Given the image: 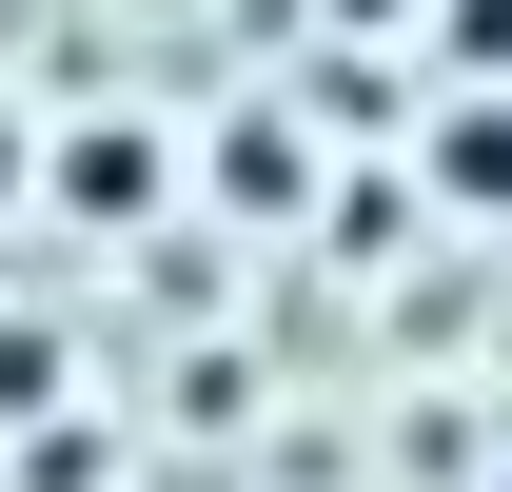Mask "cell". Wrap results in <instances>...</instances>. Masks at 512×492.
I'll use <instances>...</instances> for the list:
<instances>
[{"mask_svg": "<svg viewBox=\"0 0 512 492\" xmlns=\"http://www.w3.org/2000/svg\"><path fill=\"white\" fill-rule=\"evenodd\" d=\"M434 197L453 217H512V99H453L434 119Z\"/></svg>", "mask_w": 512, "mask_h": 492, "instance_id": "1", "label": "cell"}, {"mask_svg": "<svg viewBox=\"0 0 512 492\" xmlns=\"http://www.w3.org/2000/svg\"><path fill=\"white\" fill-rule=\"evenodd\" d=\"M158 197V138H60V217H138Z\"/></svg>", "mask_w": 512, "mask_h": 492, "instance_id": "2", "label": "cell"}, {"mask_svg": "<svg viewBox=\"0 0 512 492\" xmlns=\"http://www.w3.org/2000/svg\"><path fill=\"white\" fill-rule=\"evenodd\" d=\"M453 60H473V79H512V0H453Z\"/></svg>", "mask_w": 512, "mask_h": 492, "instance_id": "3", "label": "cell"}, {"mask_svg": "<svg viewBox=\"0 0 512 492\" xmlns=\"http://www.w3.org/2000/svg\"><path fill=\"white\" fill-rule=\"evenodd\" d=\"M355 20H375V0H355Z\"/></svg>", "mask_w": 512, "mask_h": 492, "instance_id": "4", "label": "cell"}, {"mask_svg": "<svg viewBox=\"0 0 512 492\" xmlns=\"http://www.w3.org/2000/svg\"><path fill=\"white\" fill-rule=\"evenodd\" d=\"M0 178H20V158H0Z\"/></svg>", "mask_w": 512, "mask_h": 492, "instance_id": "5", "label": "cell"}]
</instances>
